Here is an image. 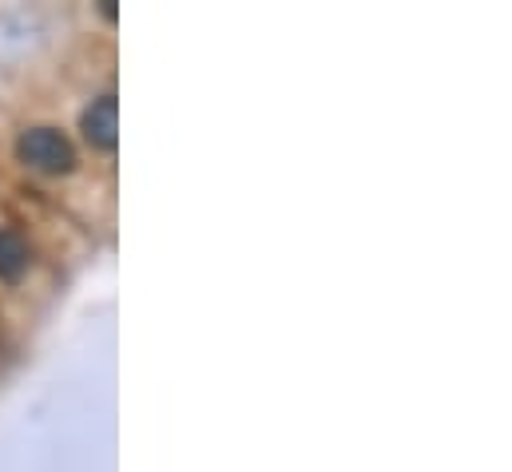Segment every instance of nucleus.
Here are the masks:
<instances>
[{"mask_svg": "<svg viewBox=\"0 0 512 472\" xmlns=\"http://www.w3.org/2000/svg\"><path fill=\"white\" fill-rule=\"evenodd\" d=\"M16 155H20L32 171H44V175H64V171H72V163H76V151H72L68 135L52 131V127H32V131H24L20 143H16Z\"/></svg>", "mask_w": 512, "mask_h": 472, "instance_id": "1", "label": "nucleus"}, {"mask_svg": "<svg viewBox=\"0 0 512 472\" xmlns=\"http://www.w3.org/2000/svg\"><path fill=\"white\" fill-rule=\"evenodd\" d=\"M28 266V246L16 231H0V278H20Z\"/></svg>", "mask_w": 512, "mask_h": 472, "instance_id": "3", "label": "nucleus"}, {"mask_svg": "<svg viewBox=\"0 0 512 472\" xmlns=\"http://www.w3.org/2000/svg\"><path fill=\"white\" fill-rule=\"evenodd\" d=\"M84 139L100 151H112L120 143V108L116 96H100L88 112H84Z\"/></svg>", "mask_w": 512, "mask_h": 472, "instance_id": "2", "label": "nucleus"}]
</instances>
